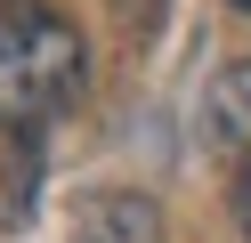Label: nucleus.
<instances>
[{
  "label": "nucleus",
  "mask_w": 251,
  "mask_h": 243,
  "mask_svg": "<svg viewBox=\"0 0 251 243\" xmlns=\"http://www.w3.org/2000/svg\"><path fill=\"white\" fill-rule=\"evenodd\" d=\"M243 235H251V162H243Z\"/></svg>",
  "instance_id": "4"
},
{
  "label": "nucleus",
  "mask_w": 251,
  "mask_h": 243,
  "mask_svg": "<svg viewBox=\"0 0 251 243\" xmlns=\"http://www.w3.org/2000/svg\"><path fill=\"white\" fill-rule=\"evenodd\" d=\"M235 8H251V0H235Z\"/></svg>",
  "instance_id": "5"
},
{
  "label": "nucleus",
  "mask_w": 251,
  "mask_h": 243,
  "mask_svg": "<svg viewBox=\"0 0 251 243\" xmlns=\"http://www.w3.org/2000/svg\"><path fill=\"white\" fill-rule=\"evenodd\" d=\"M202 130H211V146H227V154L251 162V57L227 65V73L211 81V97H202Z\"/></svg>",
  "instance_id": "3"
},
{
  "label": "nucleus",
  "mask_w": 251,
  "mask_h": 243,
  "mask_svg": "<svg viewBox=\"0 0 251 243\" xmlns=\"http://www.w3.org/2000/svg\"><path fill=\"white\" fill-rule=\"evenodd\" d=\"M65 243H162V211H154V194H138V187L89 194V203L73 211Z\"/></svg>",
  "instance_id": "2"
},
{
  "label": "nucleus",
  "mask_w": 251,
  "mask_h": 243,
  "mask_svg": "<svg viewBox=\"0 0 251 243\" xmlns=\"http://www.w3.org/2000/svg\"><path fill=\"white\" fill-rule=\"evenodd\" d=\"M89 49L49 0H0V130H41L81 97Z\"/></svg>",
  "instance_id": "1"
}]
</instances>
